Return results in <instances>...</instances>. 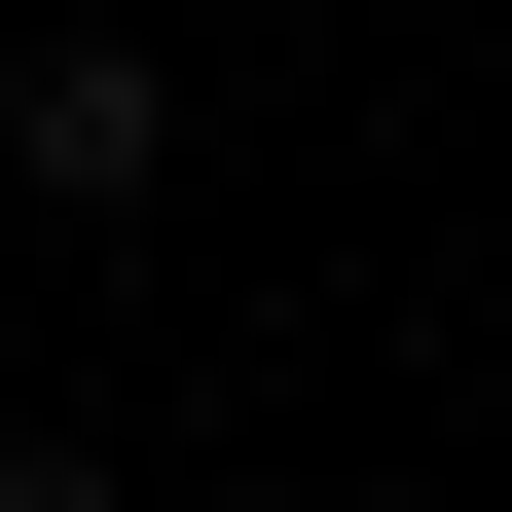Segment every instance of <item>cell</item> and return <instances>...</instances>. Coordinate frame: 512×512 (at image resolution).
I'll list each match as a JSON object with an SVG mask.
<instances>
[{
    "instance_id": "2",
    "label": "cell",
    "mask_w": 512,
    "mask_h": 512,
    "mask_svg": "<svg viewBox=\"0 0 512 512\" xmlns=\"http://www.w3.org/2000/svg\"><path fill=\"white\" fill-rule=\"evenodd\" d=\"M0 512H110V439H0Z\"/></svg>"
},
{
    "instance_id": "1",
    "label": "cell",
    "mask_w": 512,
    "mask_h": 512,
    "mask_svg": "<svg viewBox=\"0 0 512 512\" xmlns=\"http://www.w3.org/2000/svg\"><path fill=\"white\" fill-rule=\"evenodd\" d=\"M0 183H37V220H147L183 183V74L147 37H37V74H0Z\"/></svg>"
}]
</instances>
